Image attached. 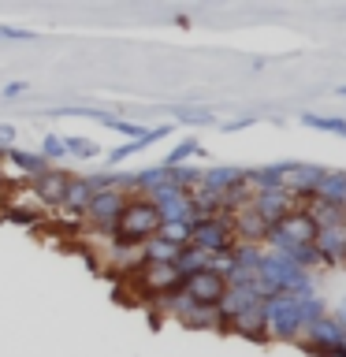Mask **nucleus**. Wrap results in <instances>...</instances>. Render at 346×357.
Returning <instances> with one entry per match:
<instances>
[{
  "label": "nucleus",
  "mask_w": 346,
  "mask_h": 357,
  "mask_svg": "<svg viewBox=\"0 0 346 357\" xmlns=\"http://www.w3.org/2000/svg\"><path fill=\"white\" fill-rule=\"evenodd\" d=\"M339 93H343V97H346V86H343V89H339Z\"/></svg>",
  "instance_id": "dca6fc26"
},
{
  "label": "nucleus",
  "mask_w": 346,
  "mask_h": 357,
  "mask_svg": "<svg viewBox=\"0 0 346 357\" xmlns=\"http://www.w3.org/2000/svg\"><path fill=\"white\" fill-rule=\"evenodd\" d=\"M0 186H4V167H0Z\"/></svg>",
  "instance_id": "2eb2a0df"
},
{
  "label": "nucleus",
  "mask_w": 346,
  "mask_h": 357,
  "mask_svg": "<svg viewBox=\"0 0 346 357\" xmlns=\"http://www.w3.org/2000/svg\"><path fill=\"white\" fill-rule=\"evenodd\" d=\"M183 290L194 305H220L227 287H223V275L209 272V268H194L186 279H183Z\"/></svg>",
  "instance_id": "f03ea898"
},
{
  "label": "nucleus",
  "mask_w": 346,
  "mask_h": 357,
  "mask_svg": "<svg viewBox=\"0 0 346 357\" xmlns=\"http://www.w3.org/2000/svg\"><path fill=\"white\" fill-rule=\"evenodd\" d=\"M306 127H317V130H335V134H346V123H343V119H324V116H306Z\"/></svg>",
  "instance_id": "9d476101"
},
{
  "label": "nucleus",
  "mask_w": 346,
  "mask_h": 357,
  "mask_svg": "<svg viewBox=\"0 0 346 357\" xmlns=\"http://www.w3.org/2000/svg\"><path fill=\"white\" fill-rule=\"evenodd\" d=\"M71 149L75 156H93L97 153V145L93 142H82V138H63V153Z\"/></svg>",
  "instance_id": "9b49d317"
},
{
  "label": "nucleus",
  "mask_w": 346,
  "mask_h": 357,
  "mask_svg": "<svg viewBox=\"0 0 346 357\" xmlns=\"http://www.w3.org/2000/svg\"><path fill=\"white\" fill-rule=\"evenodd\" d=\"M22 89H27V86H22V82H8V86H4V97H19Z\"/></svg>",
  "instance_id": "4468645a"
},
{
  "label": "nucleus",
  "mask_w": 346,
  "mask_h": 357,
  "mask_svg": "<svg viewBox=\"0 0 346 357\" xmlns=\"http://www.w3.org/2000/svg\"><path fill=\"white\" fill-rule=\"evenodd\" d=\"M0 38H8V41H33V33L30 30H0Z\"/></svg>",
  "instance_id": "ddd939ff"
},
{
  "label": "nucleus",
  "mask_w": 346,
  "mask_h": 357,
  "mask_svg": "<svg viewBox=\"0 0 346 357\" xmlns=\"http://www.w3.org/2000/svg\"><path fill=\"white\" fill-rule=\"evenodd\" d=\"M112 227H116V234L123 242H145L149 234H156L164 227V216L156 205H149V201H134V205H123L119 220L112 223Z\"/></svg>",
  "instance_id": "f257e3e1"
},
{
  "label": "nucleus",
  "mask_w": 346,
  "mask_h": 357,
  "mask_svg": "<svg viewBox=\"0 0 346 357\" xmlns=\"http://www.w3.org/2000/svg\"><path fill=\"white\" fill-rule=\"evenodd\" d=\"M8 156H11V160H19L22 167H30V172H41V167H45L41 156H22V153H8Z\"/></svg>",
  "instance_id": "f8f14e48"
},
{
  "label": "nucleus",
  "mask_w": 346,
  "mask_h": 357,
  "mask_svg": "<svg viewBox=\"0 0 346 357\" xmlns=\"http://www.w3.org/2000/svg\"><path fill=\"white\" fill-rule=\"evenodd\" d=\"M279 238H287V242H298V250L301 245H309V242H317V223H313L306 212H283V216L276 220V227H272Z\"/></svg>",
  "instance_id": "7ed1b4c3"
},
{
  "label": "nucleus",
  "mask_w": 346,
  "mask_h": 357,
  "mask_svg": "<svg viewBox=\"0 0 346 357\" xmlns=\"http://www.w3.org/2000/svg\"><path fill=\"white\" fill-rule=\"evenodd\" d=\"M33 190H38V197L45 201V205H60V201H63V190H67V178L56 175V172H49V175H41L38 183H33Z\"/></svg>",
  "instance_id": "6e6552de"
},
{
  "label": "nucleus",
  "mask_w": 346,
  "mask_h": 357,
  "mask_svg": "<svg viewBox=\"0 0 346 357\" xmlns=\"http://www.w3.org/2000/svg\"><path fill=\"white\" fill-rule=\"evenodd\" d=\"M179 279H183V268L172 264V261H153L142 268V283L149 290H172Z\"/></svg>",
  "instance_id": "39448f33"
},
{
  "label": "nucleus",
  "mask_w": 346,
  "mask_h": 357,
  "mask_svg": "<svg viewBox=\"0 0 346 357\" xmlns=\"http://www.w3.org/2000/svg\"><path fill=\"white\" fill-rule=\"evenodd\" d=\"M186 234H190V242L201 245L205 253H212V250H223V245H227V223H216V220L194 223V227H190Z\"/></svg>",
  "instance_id": "423d86ee"
},
{
  "label": "nucleus",
  "mask_w": 346,
  "mask_h": 357,
  "mask_svg": "<svg viewBox=\"0 0 346 357\" xmlns=\"http://www.w3.org/2000/svg\"><path fill=\"white\" fill-rule=\"evenodd\" d=\"M93 190H97V186H89V183H82V178H75V183H67V190H63V201H60V205H63V208H75V212H82V208L89 205V197H93Z\"/></svg>",
  "instance_id": "1a4fd4ad"
},
{
  "label": "nucleus",
  "mask_w": 346,
  "mask_h": 357,
  "mask_svg": "<svg viewBox=\"0 0 346 357\" xmlns=\"http://www.w3.org/2000/svg\"><path fill=\"white\" fill-rule=\"evenodd\" d=\"M123 194L116 186H97L93 190V197H89V205H86V212L93 216L97 223H116L119 220V212H123Z\"/></svg>",
  "instance_id": "20e7f679"
},
{
  "label": "nucleus",
  "mask_w": 346,
  "mask_h": 357,
  "mask_svg": "<svg viewBox=\"0 0 346 357\" xmlns=\"http://www.w3.org/2000/svg\"><path fill=\"white\" fill-rule=\"evenodd\" d=\"M317 242H320V253L324 261H339L346 257V227H328V231H317Z\"/></svg>",
  "instance_id": "0eeeda50"
}]
</instances>
